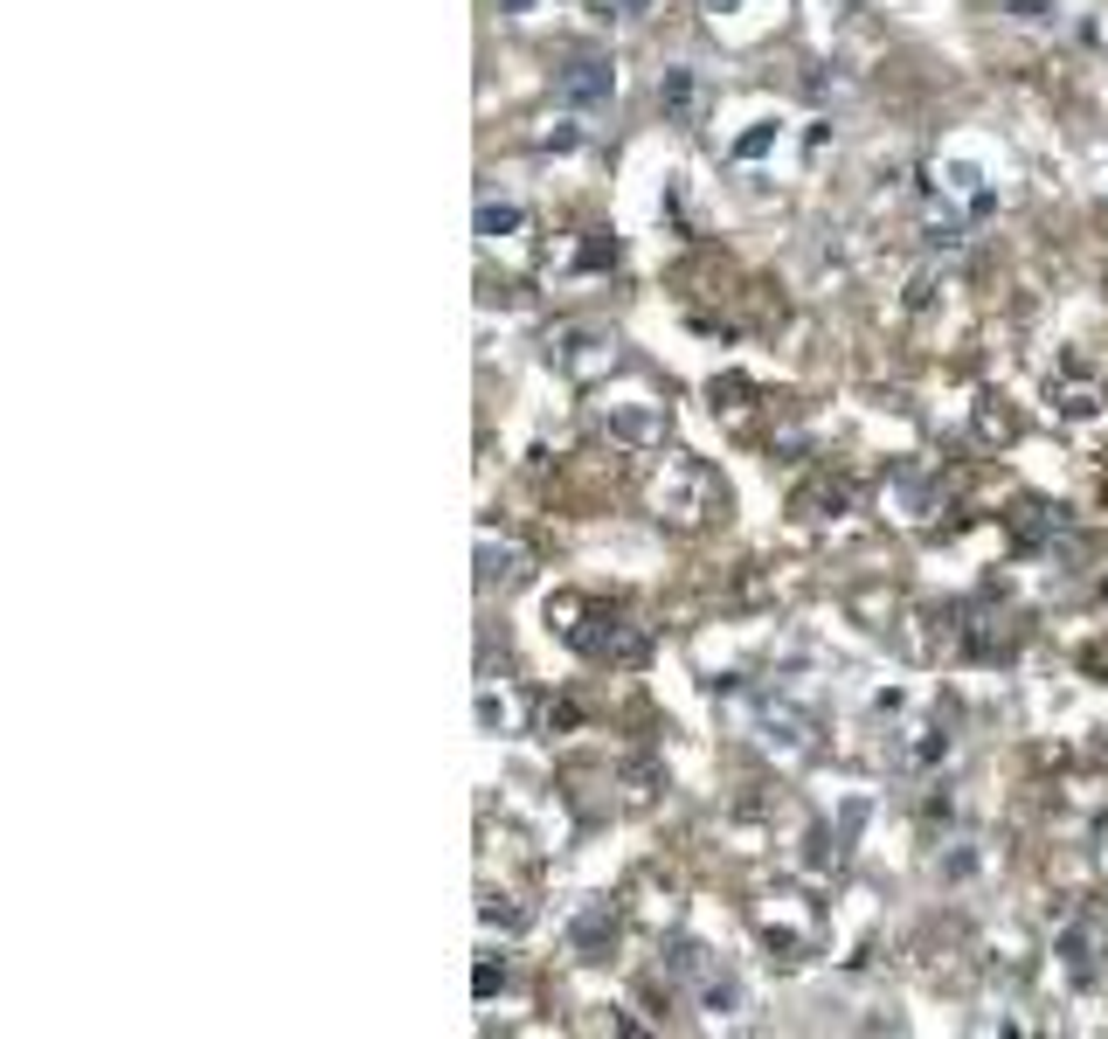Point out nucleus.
Instances as JSON below:
<instances>
[{
    "label": "nucleus",
    "instance_id": "nucleus-5",
    "mask_svg": "<svg viewBox=\"0 0 1108 1039\" xmlns=\"http://www.w3.org/2000/svg\"><path fill=\"white\" fill-rule=\"evenodd\" d=\"M756 727H762V748H777V756H790V763L817 748V721L796 714L790 700H762V707H756Z\"/></svg>",
    "mask_w": 1108,
    "mask_h": 1039
},
{
    "label": "nucleus",
    "instance_id": "nucleus-9",
    "mask_svg": "<svg viewBox=\"0 0 1108 1039\" xmlns=\"http://www.w3.org/2000/svg\"><path fill=\"white\" fill-rule=\"evenodd\" d=\"M610 928H616V922H610V901H589L582 915H576V928H569V935H576V949H582V956H597V949L610 943Z\"/></svg>",
    "mask_w": 1108,
    "mask_h": 1039
},
{
    "label": "nucleus",
    "instance_id": "nucleus-2",
    "mask_svg": "<svg viewBox=\"0 0 1108 1039\" xmlns=\"http://www.w3.org/2000/svg\"><path fill=\"white\" fill-rule=\"evenodd\" d=\"M597 430L624 451H658L665 444V402L652 396H616V402H597Z\"/></svg>",
    "mask_w": 1108,
    "mask_h": 1039
},
{
    "label": "nucleus",
    "instance_id": "nucleus-12",
    "mask_svg": "<svg viewBox=\"0 0 1108 1039\" xmlns=\"http://www.w3.org/2000/svg\"><path fill=\"white\" fill-rule=\"evenodd\" d=\"M977 437H984V444H1004V437H1012V416H1004V409H977Z\"/></svg>",
    "mask_w": 1108,
    "mask_h": 1039
},
{
    "label": "nucleus",
    "instance_id": "nucleus-10",
    "mask_svg": "<svg viewBox=\"0 0 1108 1039\" xmlns=\"http://www.w3.org/2000/svg\"><path fill=\"white\" fill-rule=\"evenodd\" d=\"M513 229H527L520 201H478V237H513Z\"/></svg>",
    "mask_w": 1108,
    "mask_h": 1039
},
{
    "label": "nucleus",
    "instance_id": "nucleus-4",
    "mask_svg": "<svg viewBox=\"0 0 1108 1039\" xmlns=\"http://www.w3.org/2000/svg\"><path fill=\"white\" fill-rule=\"evenodd\" d=\"M548 360L561 375H603V368H616V340L597 326H561L548 340Z\"/></svg>",
    "mask_w": 1108,
    "mask_h": 1039
},
{
    "label": "nucleus",
    "instance_id": "nucleus-16",
    "mask_svg": "<svg viewBox=\"0 0 1108 1039\" xmlns=\"http://www.w3.org/2000/svg\"><path fill=\"white\" fill-rule=\"evenodd\" d=\"M728 8H735V0H707V14H714V21H720V14H728Z\"/></svg>",
    "mask_w": 1108,
    "mask_h": 1039
},
{
    "label": "nucleus",
    "instance_id": "nucleus-7",
    "mask_svg": "<svg viewBox=\"0 0 1108 1039\" xmlns=\"http://www.w3.org/2000/svg\"><path fill=\"white\" fill-rule=\"evenodd\" d=\"M942 756H949V727L942 721H908L894 735V763L900 769H936Z\"/></svg>",
    "mask_w": 1108,
    "mask_h": 1039
},
{
    "label": "nucleus",
    "instance_id": "nucleus-11",
    "mask_svg": "<svg viewBox=\"0 0 1108 1039\" xmlns=\"http://www.w3.org/2000/svg\"><path fill=\"white\" fill-rule=\"evenodd\" d=\"M700 998H707V1011H714V1019H735V1005H741V984H735V977H707V984H700Z\"/></svg>",
    "mask_w": 1108,
    "mask_h": 1039
},
{
    "label": "nucleus",
    "instance_id": "nucleus-3",
    "mask_svg": "<svg viewBox=\"0 0 1108 1039\" xmlns=\"http://www.w3.org/2000/svg\"><path fill=\"white\" fill-rule=\"evenodd\" d=\"M610 97H616L610 56H576V63L555 70V104L561 112H610Z\"/></svg>",
    "mask_w": 1108,
    "mask_h": 1039
},
{
    "label": "nucleus",
    "instance_id": "nucleus-14",
    "mask_svg": "<svg viewBox=\"0 0 1108 1039\" xmlns=\"http://www.w3.org/2000/svg\"><path fill=\"white\" fill-rule=\"evenodd\" d=\"M610 14H624V21H644V14H658V0H610Z\"/></svg>",
    "mask_w": 1108,
    "mask_h": 1039
},
{
    "label": "nucleus",
    "instance_id": "nucleus-15",
    "mask_svg": "<svg viewBox=\"0 0 1108 1039\" xmlns=\"http://www.w3.org/2000/svg\"><path fill=\"white\" fill-rule=\"evenodd\" d=\"M540 0H499V14H534Z\"/></svg>",
    "mask_w": 1108,
    "mask_h": 1039
},
{
    "label": "nucleus",
    "instance_id": "nucleus-8",
    "mask_svg": "<svg viewBox=\"0 0 1108 1039\" xmlns=\"http://www.w3.org/2000/svg\"><path fill=\"white\" fill-rule=\"evenodd\" d=\"M693 104H700V76H693V70H665L658 76V112L665 118H693Z\"/></svg>",
    "mask_w": 1108,
    "mask_h": 1039
},
{
    "label": "nucleus",
    "instance_id": "nucleus-6",
    "mask_svg": "<svg viewBox=\"0 0 1108 1039\" xmlns=\"http://www.w3.org/2000/svg\"><path fill=\"white\" fill-rule=\"evenodd\" d=\"M534 576V562L520 541H499V534H478V583L485 589H520Z\"/></svg>",
    "mask_w": 1108,
    "mask_h": 1039
},
{
    "label": "nucleus",
    "instance_id": "nucleus-13",
    "mask_svg": "<svg viewBox=\"0 0 1108 1039\" xmlns=\"http://www.w3.org/2000/svg\"><path fill=\"white\" fill-rule=\"evenodd\" d=\"M1004 8H1012L1019 21H1046V14H1053V0H1004Z\"/></svg>",
    "mask_w": 1108,
    "mask_h": 1039
},
{
    "label": "nucleus",
    "instance_id": "nucleus-1",
    "mask_svg": "<svg viewBox=\"0 0 1108 1039\" xmlns=\"http://www.w3.org/2000/svg\"><path fill=\"white\" fill-rule=\"evenodd\" d=\"M644 506H652V520H665V527H707V520L728 506V492H720V479H714V464L707 458H665L658 472H652V485H644Z\"/></svg>",
    "mask_w": 1108,
    "mask_h": 1039
}]
</instances>
